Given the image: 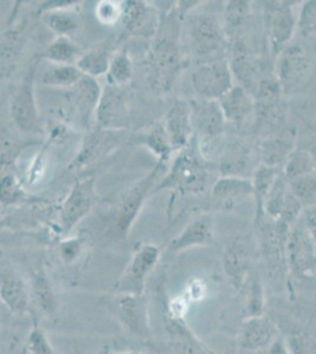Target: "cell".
Here are the masks:
<instances>
[{
  "label": "cell",
  "instance_id": "cell-1",
  "mask_svg": "<svg viewBox=\"0 0 316 354\" xmlns=\"http://www.w3.org/2000/svg\"><path fill=\"white\" fill-rule=\"evenodd\" d=\"M177 17H180V13L160 21V28H163V33L157 32L149 55L151 82L163 91H169L182 68V53L177 41L180 32Z\"/></svg>",
  "mask_w": 316,
  "mask_h": 354
},
{
  "label": "cell",
  "instance_id": "cell-2",
  "mask_svg": "<svg viewBox=\"0 0 316 354\" xmlns=\"http://www.w3.org/2000/svg\"><path fill=\"white\" fill-rule=\"evenodd\" d=\"M192 147L190 145L180 150L165 178L157 183L152 195L167 189L182 195L205 192L208 185V168L200 153Z\"/></svg>",
  "mask_w": 316,
  "mask_h": 354
},
{
  "label": "cell",
  "instance_id": "cell-3",
  "mask_svg": "<svg viewBox=\"0 0 316 354\" xmlns=\"http://www.w3.org/2000/svg\"><path fill=\"white\" fill-rule=\"evenodd\" d=\"M297 1L274 0L264 3V26L270 50L277 57L292 41L297 31L294 6Z\"/></svg>",
  "mask_w": 316,
  "mask_h": 354
},
{
  "label": "cell",
  "instance_id": "cell-4",
  "mask_svg": "<svg viewBox=\"0 0 316 354\" xmlns=\"http://www.w3.org/2000/svg\"><path fill=\"white\" fill-rule=\"evenodd\" d=\"M190 45L192 53L203 63L216 61L225 48V30L214 15L201 13L190 21Z\"/></svg>",
  "mask_w": 316,
  "mask_h": 354
},
{
  "label": "cell",
  "instance_id": "cell-5",
  "mask_svg": "<svg viewBox=\"0 0 316 354\" xmlns=\"http://www.w3.org/2000/svg\"><path fill=\"white\" fill-rule=\"evenodd\" d=\"M160 258V250L157 245L151 243L142 245L132 254L131 259L125 267L118 281L115 285L113 293L118 295L145 294L147 281L156 268Z\"/></svg>",
  "mask_w": 316,
  "mask_h": 354
},
{
  "label": "cell",
  "instance_id": "cell-6",
  "mask_svg": "<svg viewBox=\"0 0 316 354\" xmlns=\"http://www.w3.org/2000/svg\"><path fill=\"white\" fill-rule=\"evenodd\" d=\"M112 312L117 322L133 338L140 342H149L152 337L150 318H149V300L145 294H115L111 302Z\"/></svg>",
  "mask_w": 316,
  "mask_h": 354
},
{
  "label": "cell",
  "instance_id": "cell-7",
  "mask_svg": "<svg viewBox=\"0 0 316 354\" xmlns=\"http://www.w3.org/2000/svg\"><path fill=\"white\" fill-rule=\"evenodd\" d=\"M165 165L157 162V165L152 169L151 173L133 185L125 195L117 210L115 220V233L118 238L124 239L128 236L133 222L136 221L137 216L143 208L145 200L152 195V192L155 189L154 185L156 187L157 180Z\"/></svg>",
  "mask_w": 316,
  "mask_h": 354
},
{
  "label": "cell",
  "instance_id": "cell-8",
  "mask_svg": "<svg viewBox=\"0 0 316 354\" xmlns=\"http://www.w3.org/2000/svg\"><path fill=\"white\" fill-rule=\"evenodd\" d=\"M232 68L227 58L198 65L192 75V84L203 100L219 101L234 86Z\"/></svg>",
  "mask_w": 316,
  "mask_h": 354
},
{
  "label": "cell",
  "instance_id": "cell-9",
  "mask_svg": "<svg viewBox=\"0 0 316 354\" xmlns=\"http://www.w3.org/2000/svg\"><path fill=\"white\" fill-rule=\"evenodd\" d=\"M277 76L284 93H292L304 84L312 70L313 57L301 43H290L277 57Z\"/></svg>",
  "mask_w": 316,
  "mask_h": 354
},
{
  "label": "cell",
  "instance_id": "cell-10",
  "mask_svg": "<svg viewBox=\"0 0 316 354\" xmlns=\"http://www.w3.org/2000/svg\"><path fill=\"white\" fill-rule=\"evenodd\" d=\"M95 178L77 182L60 208V225L64 233H68L88 215L96 202Z\"/></svg>",
  "mask_w": 316,
  "mask_h": 354
},
{
  "label": "cell",
  "instance_id": "cell-11",
  "mask_svg": "<svg viewBox=\"0 0 316 354\" xmlns=\"http://www.w3.org/2000/svg\"><path fill=\"white\" fill-rule=\"evenodd\" d=\"M281 333L277 322L267 314L244 319L237 333V345L241 350L257 354L272 345Z\"/></svg>",
  "mask_w": 316,
  "mask_h": 354
},
{
  "label": "cell",
  "instance_id": "cell-12",
  "mask_svg": "<svg viewBox=\"0 0 316 354\" xmlns=\"http://www.w3.org/2000/svg\"><path fill=\"white\" fill-rule=\"evenodd\" d=\"M252 263L254 255L247 239H235L224 250V273L227 275L232 290L236 293H240L252 274L255 272Z\"/></svg>",
  "mask_w": 316,
  "mask_h": 354
},
{
  "label": "cell",
  "instance_id": "cell-13",
  "mask_svg": "<svg viewBox=\"0 0 316 354\" xmlns=\"http://www.w3.org/2000/svg\"><path fill=\"white\" fill-rule=\"evenodd\" d=\"M35 70H30L17 88L11 103V115L15 124L21 131L38 133L40 130V117L35 101Z\"/></svg>",
  "mask_w": 316,
  "mask_h": 354
},
{
  "label": "cell",
  "instance_id": "cell-14",
  "mask_svg": "<svg viewBox=\"0 0 316 354\" xmlns=\"http://www.w3.org/2000/svg\"><path fill=\"white\" fill-rule=\"evenodd\" d=\"M0 299L11 313L24 315L31 310V290L12 266L1 262L0 272Z\"/></svg>",
  "mask_w": 316,
  "mask_h": 354
},
{
  "label": "cell",
  "instance_id": "cell-15",
  "mask_svg": "<svg viewBox=\"0 0 316 354\" xmlns=\"http://www.w3.org/2000/svg\"><path fill=\"white\" fill-rule=\"evenodd\" d=\"M96 116L100 129L117 131L124 128L128 117L124 90L109 83L105 85L102 90Z\"/></svg>",
  "mask_w": 316,
  "mask_h": 354
},
{
  "label": "cell",
  "instance_id": "cell-16",
  "mask_svg": "<svg viewBox=\"0 0 316 354\" xmlns=\"http://www.w3.org/2000/svg\"><path fill=\"white\" fill-rule=\"evenodd\" d=\"M163 123L170 137L174 151H180L192 145L194 127L190 102L176 98L165 113Z\"/></svg>",
  "mask_w": 316,
  "mask_h": 354
},
{
  "label": "cell",
  "instance_id": "cell-17",
  "mask_svg": "<svg viewBox=\"0 0 316 354\" xmlns=\"http://www.w3.org/2000/svg\"><path fill=\"white\" fill-rule=\"evenodd\" d=\"M232 76L240 82L241 86L247 88L252 95L257 91V85L260 83L261 76L260 62L254 55L249 46L242 41L234 43L228 59Z\"/></svg>",
  "mask_w": 316,
  "mask_h": 354
},
{
  "label": "cell",
  "instance_id": "cell-18",
  "mask_svg": "<svg viewBox=\"0 0 316 354\" xmlns=\"http://www.w3.org/2000/svg\"><path fill=\"white\" fill-rule=\"evenodd\" d=\"M165 330L175 354H210L208 347L190 330L182 315L171 310L165 313Z\"/></svg>",
  "mask_w": 316,
  "mask_h": 354
},
{
  "label": "cell",
  "instance_id": "cell-19",
  "mask_svg": "<svg viewBox=\"0 0 316 354\" xmlns=\"http://www.w3.org/2000/svg\"><path fill=\"white\" fill-rule=\"evenodd\" d=\"M122 21L128 32L135 36H157L160 17L147 1H127L123 5Z\"/></svg>",
  "mask_w": 316,
  "mask_h": 354
},
{
  "label": "cell",
  "instance_id": "cell-20",
  "mask_svg": "<svg viewBox=\"0 0 316 354\" xmlns=\"http://www.w3.org/2000/svg\"><path fill=\"white\" fill-rule=\"evenodd\" d=\"M297 130L294 127L269 135L260 145L261 165L282 168L290 153L297 149Z\"/></svg>",
  "mask_w": 316,
  "mask_h": 354
},
{
  "label": "cell",
  "instance_id": "cell-21",
  "mask_svg": "<svg viewBox=\"0 0 316 354\" xmlns=\"http://www.w3.org/2000/svg\"><path fill=\"white\" fill-rule=\"evenodd\" d=\"M192 127L201 136L214 138L223 133L227 120L219 101L198 98L190 102Z\"/></svg>",
  "mask_w": 316,
  "mask_h": 354
},
{
  "label": "cell",
  "instance_id": "cell-22",
  "mask_svg": "<svg viewBox=\"0 0 316 354\" xmlns=\"http://www.w3.org/2000/svg\"><path fill=\"white\" fill-rule=\"evenodd\" d=\"M71 88L73 91L70 93V100L73 108L77 110L83 124L89 125L93 113H96L103 88H100L96 78L86 75L82 77L80 81Z\"/></svg>",
  "mask_w": 316,
  "mask_h": 354
},
{
  "label": "cell",
  "instance_id": "cell-23",
  "mask_svg": "<svg viewBox=\"0 0 316 354\" xmlns=\"http://www.w3.org/2000/svg\"><path fill=\"white\" fill-rule=\"evenodd\" d=\"M214 239L212 222L202 216L190 222L176 238L172 239L168 245L169 253L176 254L194 247L209 245Z\"/></svg>",
  "mask_w": 316,
  "mask_h": 354
},
{
  "label": "cell",
  "instance_id": "cell-24",
  "mask_svg": "<svg viewBox=\"0 0 316 354\" xmlns=\"http://www.w3.org/2000/svg\"><path fill=\"white\" fill-rule=\"evenodd\" d=\"M227 122L241 124L255 110V98L241 85H234L219 100Z\"/></svg>",
  "mask_w": 316,
  "mask_h": 354
},
{
  "label": "cell",
  "instance_id": "cell-25",
  "mask_svg": "<svg viewBox=\"0 0 316 354\" xmlns=\"http://www.w3.org/2000/svg\"><path fill=\"white\" fill-rule=\"evenodd\" d=\"M212 198L227 208L254 196L252 181L243 177L221 176L212 185Z\"/></svg>",
  "mask_w": 316,
  "mask_h": 354
},
{
  "label": "cell",
  "instance_id": "cell-26",
  "mask_svg": "<svg viewBox=\"0 0 316 354\" xmlns=\"http://www.w3.org/2000/svg\"><path fill=\"white\" fill-rule=\"evenodd\" d=\"M252 167V157L250 149L241 143L228 145L227 150L221 157V176L243 177L250 173Z\"/></svg>",
  "mask_w": 316,
  "mask_h": 354
},
{
  "label": "cell",
  "instance_id": "cell-27",
  "mask_svg": "<svg viewBox=\"0 0 316 354\" xmlns=\"http://www.w3.org/2000/svg\"><path fill=\"white\" fill-rule=\"evenodd\" d=\"M30 290L33 306L48 318L55 317L58 310V299L50 279L43 270L33 275Z\"/></svg>",
  "mask_w": 316,
  "mask_h": 354
},
{
  "label": "cell",
  "instance_id": "cell-28",
  "mask_svg": "<svg viewBox=\"0 0 316 354\" xmlns=\"http://www.w3.org/2000/svg\"><path fill=\"white\" fill-rule=\"evenodd\" d=\"M113 137H116V131L104 129H100V131L90 135L85 140L83 148L80 150L76 161L73 162V167H77V168L84 167L85 165L95 161L103 153H106L109 148H112L115 145Z\"/></svg>",
  "mask_w": 316,
  "mask_h": 354
},
{
  "label": "cell",
  "instance_id": "cell-29",
  "mask_svg": "<svg viewBox=\"0 0 316 354\" xmlns=\"http://www.w3.org/2000/svg\"><path fill=\"white\" fill-rule=\"evenodd\" d=\"M282 173V168H274L268 165H260L254 173V196L257 201V221L262 222L264 218V202L268 196L272 185Z\"/></svg>",
  "mask_w": 316,
  "mask_h": 354
},
{
  "label": "cell",
  "instance_id": "cell-30",
  "mask_svg": "<svg viewBox=\"0 0 316 354\" xmlns=\"http://www.w3.org/2000/svg\"><path fill=\"white\" fill-rule=\"evenodd\" d=\"M239 294H243L244 297L243 307H242L243 320L266 314L264 313V310H266L264 286L257 272L252 274V277L249 278L245 286Z\"/></svg>",
  "mask_w": 316,
  "mask_h": 354
},
{
  "label": "cell",
  "instance_id": "cell-31",
  "mask_svg": "<svg viewBox=\"0 0 316 354\" xmlns=\"http://www.w3.org/2000/svg\"><path fill=\"white\" fill-rule=\"evenodd\" d=\"M83 53L80 46L70 37H57L56 39L45 50V59L51 64L76 65Z\"/></svg>",
  "mask_w": 316,
  "mask_h": 354
},
{
  "label": "cell",
  "instance_id": "cell-32",
  "mask_svg": "<svg viewBox=\"0 0 316 354\" xmlns=\"http://www.w3.org/2000/svg\"><path fill=\"white\" fill-rule=\"evenodd\" d=\"M143 138V145L151 151L158 160V163L165 165L174 153L171 141L163 122H158L150 128Z\"/></svg>",
  "mask_w": 316,
  "mask_h": 354
},
{
  "label": "cell",
  "instance_id": "cell-33",
  "mask_svg": "<svg viewBox=\"0 0 316 354\" xmlns=\"http://www.w3.org/2000/svg\"><path fill=\"white\" fill-rule=\"evenodd\" d=\"M83 76L77 65L51 64L43 73L41 83L56 88H73Z\"/></svg>",
  "mask_w": 316,
  "mask_h": 354
},
{
  "label": "cell",
  "instance_id": "cell-34",
  "mask_svg": "<svg viewBox=\"0 0 316 354\" xmlns=\"http://www.w3.org/2000/svg\"><path fill=\"white\" fill-rule=\"evenodd\" d=\"M282 173L287 181L316 173L315 163L308 149L297 147L282 167Z\"/></svg>",
  "mask_w": 316,
  "mask_h": 354
},
{
  "label": "cell",
  "instance_id": "cell-35",
  "mask_svg": "<svg viewBox=\"0 0 316 354\" xmlns=\"http://www.w3.org/2000/svg\"><path fill=\"white\" fill-rule=\"evenodd\" d=\"M111 57V53L106 48H97L90 53H83L76 65L83 75L96 78L108 75Z\"/></svg>",
  "mask_w": 316,
  "mask_h": 354
},
{
  "label": "cell",
  "instance_id": "cell-36",
  "mask_svg": "<svg viewBox=\"0 0 316 354\" xmlns=\"http://www.w3.org/2000/svg\"><path fill=\"white\" fill-rule=\"evenodd\" d=\"M252 16V3L248 0H230L224 6V30L235 32L247 24Z\"/></svg>",
  "mask_w": 316,
  "mask_h": 354
},
{
  "label": "cell",
  "instance_id": "cell-37",
  "mask_svg": "<svg viewBox=\"0 0 316 354\" xmlns=\"http://www.w3.org/2000/svg\"><path fill=\"white\" fill-rule=\"evenodd\" d=\"M133 75L132 62L127 50H122L111 57L110 68L106 75L109 84L123 88L129 84Z\"/></svg>",
  "mask_w": 316,
  "mask_h": 354
},
{
  "label": "cell",
  "instance_id": "cell-38",
  "mask_svg": "<svg viewBox=\"0 0 316 354\" xmlns=\"http://www.w3.org/2000/svg\"><path fill=\"white\" fill-rule=\"evenodd\" d=\"M45 24L58 37H68L78 28V18L75 13L66 8H56L46 11L44 15Z\"/></svg>",
  "mask_w": 316,
  "mask_h": 354
},
{
  "label": "cell",
  "instance_id": "cell-39",
  "mask_svg": "<svg viewBox=\"0 0 316 354\" xmlns=\"http://www.w3.org/2000/svg\"><path fill=\"white\" fill-rule=\"evenodd\" d=\"M287 182L292 193L304 208H313L316 205V173Z\"/></svg>",
  "mask_w": 316,
  "mask_h": 354
},
{
  "label": "cell",
  "instance_id": "cell-40",
  "mask_svg": "<svg viewBox=\"0 0 316 354\" xmlns=\"http://www.w3.org/2000/svg\"><path fill=\"white\" fill-rule=\"evenodd\" d=\"M297 32L304 38L316 36V0L302 3L297 18Z\"/></svg>",
  "mask_w": 316,
  "mask_h": 354
},
{
  "label": "cell",
  "instance_id": "cell-41",
  "mask_svg": "<svg viewBox=\"0 0 316 354\" xmlns=\"http://www.w3.org/2000/svg\"><path fill=\"white\" fill-rule=\"evenodd\" d=\"M292 354H316V337L309 332H294L286 339Z\"/></svg>",
  "mask_w": 316,
  "mask_h": 354
},
{
  "label": "cell",
  "instance_id": "cell-42",
  "mask_svg": "<svg viewBox=\"0 0 316 354\" xmlns=\"http://www.w3.org/2000/svg\"><path fill=\"white\" fill-rule=\"evenodd\" d=\"M26 351L31 354H57L44 330L37 325L28 334Z\"/></svg>",
  "mask_w": 316,
  "mask_h": 354
},
{
  "label": "cell",
  "instance_id": "cell-43",
  "mask_svg": "<svg viewBox=\"0 0 316 354\" xmlns=\"http://www.w3.org/2000/svg\"><path fill=\"white\" fill-rule=\"evenodd\" d=\"M96 16L103 24H115L123 16V5L116 1H100L96 8Z\"/></svg>",
  "mask_w": 316,
  "mask_h": 354
},
{
  "label": "cell",
  "instance_id": "cell-44",
  "mask_svg": "<svg viewBox=\"0 0 316 354\" xmlns=\"http://www.w3.org/2000/svg\"><path fill=\"white\" fill-rule=\"evenodd\" d=\"M19 196L20 190L16 178L11 175H6L1 180V203L10 205L16 202Z\"/></svg>",
  "mask_w": 316,
  "mask_h": 354
},
{
  "label": "cell",
  "instance_id": "cell-45",
  "mask_svg": "<svg viewBox=\"0 0 316 354\" xmlns=\"http://www.w3.org/2000/svg\"><path fill=\"white\" fill-rule=\"evenodd\" d=\"M45 170H46V155H45L44 148L37 155L36 160L33 162L32 168L30 170V175H28L30 185L38 183L40 178L44 176Z\"/></svg>",
  "mask_w": 316,
  "mask_h": 354
},
{
  "label": "cell",
  "instance_id": "cell-46",
  "mask_svg": "<svg viewBox=\"0 0 316 354\" xmlns=\"http://www.w3.org/2000/svg\"><path fill=\"white\" fill-rule=\"evenodd\" d=\"M257 354H292V351L289 348L288 342L284 340V337L281 335L280 338H277L272 345H269L266 350L261 351Z\"/></svg>",
  "mask_w": 316,
  "mask_h": 354
},
{
  "label": "cell",
  "instance_id": "cell-47",
  "mask_svg": "<svg viewBox=\"0 0 316 354\" xmlns=\"http://www.w3.org/2000/svg\"><path fill=\"white\" fill-rule=\"evenodd\" d=\"M80 242L71 241L65 242L62 245V254L65 261H73L80 253Z\"/></svg>",
  "mask_w": 316,
  "mask_h": 354
},
{
  "label": "cell",
  "instance_id": "cell-48",
  "mask_svg": "<svg viewBox=\"0 0 316 354\" xmlns=\"http://www.w3.org/2000/svg\"><path fill=\"white\" fill-rule=\"evenodd\" d=\"M306 227H307V230H308L309 234H310V236H312L313 240L315 242L316 245V216L315 215H312V214H308L307 215V222H306Z\"/></svg>",
  "mask_w": 316,
  "mask_h": 354
},
{
  "label": "cell",
  "instance_id": "cell-49",
  "mask_svg": "<svg viewBox=\"0 0 316 354\" xmlns=\"http://www.w3.org/2000/svg\"><path fill=\"white\" fill-rule=\"evenodd\" d=\"M308 149L309 153H310V155H312L313 160H314V163H315V168H316V137L313 140L312 143H310V145H309V148H307Z\"/></svg>",
  "mask_w": 316,
  "mask_h": 354
},
{
  "label": "cell",
  "instance_id": "cell-50",
  "mask_svg": "<svg viewBox=\"0 0 316 354\" xmlns=\"http://www.w3.org/2000/svg\"><path fill=\"white\" fill-rule=\"evenodd\" d=\"M117 354H145L143 352H140V351H128V352H122V353Z\"/></svg>",
  "mask_w": 316,
  "mask_h": 354
},
{
  "label": "cell",
  "instance_id": "cell-51",
  "mask_svg": "<svg viewBox=\"0 0 316 354\" xmlns=\"http://www.w3.org/2000/svg\"><path fill=\"white\" fill-rule=\"evenodd\" d=\"M309 214H312V215H315L316 216V205H314L313 208H310V210H309Z\"/></svg>",
  "mask_w": 316,
  "mask_h": 354
},
{
  "label": "cell",
  "instance_id": "cell-52",
  "mask_svg": "<svg viewBox=\"0 0 316 354\" xmlns=\"http://www.w3.org/2000/svg\"><path fill=\"white\" fill-rule=\"evenodd\" d=\"M312 280H314V281H315L316 283V263L315 267H314V270H313Z\"/></svg>",
  "mask_w": 316,
  "mask_h": 354
},
{
  "label": "cell",
  "instance_id": "cell-53",
  "mask_svg": "<svg viewBox=\"0 0 316 354\" xmlns=\"http://www.w3.org/2000/svg\"><path fill=\"white\" fill-rule=\"evenodd\" d=\"M25 354H31L30 352H28V351H25Z\"/></svg>",
  "mask_w": 316,
  "mask_h": 354
}]
</instances>
